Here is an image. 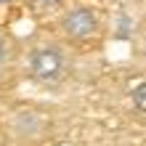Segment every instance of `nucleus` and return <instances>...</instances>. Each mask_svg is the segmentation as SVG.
Returning <instances> with one entry per match:
<instances>
[{
    "label": "nucleus",
    "instance_id": "423d86ee",
    "mask_svg": "<svg viewBox=\"0 0 146 146\" xmlns=\"http://www.w3.org/2000/svg\"><path fill=\"white\" fill-rule=\"evenodd\" d=\"M141 50H143V56H146V29L141 32Z\"/></svg>",
    "mask_w": 146,
    "mask_h": 146
},
{
    "label": "nucleus",
    "instance_id": "39448f33",
    "mask_svg": "<svg viewBox=\"0 0 146 146\" xmlns=\"http://www.w3.org/2000/svg\"><path fill=\"white\" fill-rule=\"evenodd\" d=\"M8 58H11V45H8V37L0 32V69L8 64Z\"/></svg>",
    "mask_w": 146,
    "mask_h": 146
},
{
    "label": "nucleus",
    "instance_id": "20e7f679",
    "mask_svg": "<svg viewBox=\"0 0 146 146\" xmlns=\"http://www.w3.org/2000/svg\"><path fill=\"white\" fill-rule=\"evenodd\" d=\"M130 101H133V106L138 109V111H143V114H146V82H141L138 88L133 90V96H130Z\"/></svg>",
    "mask_w": 146,
    "mask_h": 146
},
{
    "label": "nucleus",
    "instance_id": "f257e3e1",
    "mask_svg": "<svg viewBox=\"0 0 146 146\" xmlns=\"http://www.w3.org/2000/svg\"><path fill=\"white\" fill-rule=\"evenodd\" d=\"M69 69V56L58 42H40L27 53V74L40 85H56Z\"/></svg>",
    "mask_w": 146,
    "mask_h": 146
},
{
    "label": "nucleus",
    "instance_id": "f03ea898",
    "mask_svg": "<svg viewBox=\"0 0 146 146\" xmlns=\"http://www.w3.org/2000/svg\"><path fill=\"white\" fill-rule=\"evenodd\" d=\"M58 32L72 45L93 42L101 35V13L93 5H72L58 16Z\"/></svg>",
    "mask_w": 146,
    "mask_h": 146
},
{
    "label": "nucleus",
    "instance_id": "7ed1b4c3",
    "mask_svg": "<svg viewBox=\"0 0 146 146\" xmlns=\"http://www.w3.org/2000/svg\"><path fill=\"white\" fill-rule=\"evenodd\" d=\"M35 13H56L64 8V0H27Z\"/></svg>",
    "mask_w": 146,
    "mask_h": 146
}]
</instances>
